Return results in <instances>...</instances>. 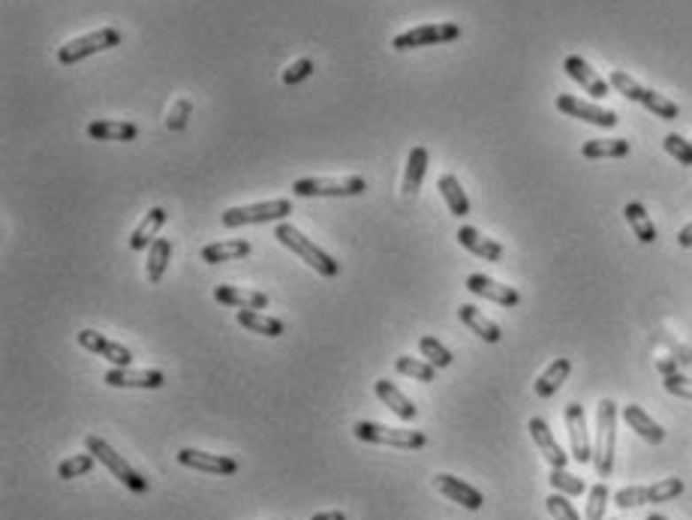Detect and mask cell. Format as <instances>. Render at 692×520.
Returning <instances> with one entry per match:
<instances>
[{"instance_id": "6da1fadb", "label": "cell", "mask_w": 692, "mask_h": 520, "mask_svg": "<svg viewBox=\"0 0 692 520\" xmlns=\"http://www.w3.org/2000/svg\"><path fill=\"white\" fill-rule=\"evenodd\" d=\"M614 448H618V403L605 397L596 409V448H593V466H596L599 478L611 476Z\"/></svg>"}, {"instance_id": "7a4b0ae2", "label": "cell", "mask_w": 692, "mask_h": 520, "mask_svg": "<svg viewBox=\"0 0 692 520\" xmlns=\"http://www.w3.org/2000/svg\"><path fill=\"white\" fill-rule=\"evenodd\" d=\"M292 213V202L289 198H268V202H256V205H238V208H226L220 223L226 229H238V226H260V223H284Z\"/></svg>"}, {"instance_id": "3957f363", "label": "cell", "mask_w": 692, "mask_h": 520, "mask_svg": "<svg viewBox=\"0 0 692 520\" xmlns=\"http://www.w3.org/2000/svg\"><path fill=\"white\" fill-rule=\"evenodd\" d=\"M275 238L284 244V247L292 250L295 256H301L304 262L314 268V271L323 274V277H338V274H340V262H334V259L325 253V250H319L314 241L304 238V235L292 223H277Z\"/></svg>"}, {"instance_id": "277c9868", "label": "cell", "mask_w": 692, "mask_h": 520, "mask_svg": "<svg viewBox=\"0 0 692 520\" xmlns=\"http://www.w3.org/2000/svg\"><path fill=\"white\" fill-rule=\"evenodd\" d=\"M608 85H611L614 90H618V94H623L626 99H633V103H641L644 109L653 112L657 118H663V120H674L680 114L678 103H672V99L663 97V94H657V90L638 85L633 75H626L623 70H614L611 79H608Z\"/></svg>"}, {"instance_id": "5b68a950", "label": "cell", "mask_w": 692, "mask_h": 520, "mask_svg": "<svg viewBox=\"0 0 692 520\" xmlns=\"http://www.w3.org/2000/svg\"><path fill=\"white\" fill-rule=\"evenodd\" d=\"M85 446H88L90 454H94L97 461H100V463L105 466V470H109L112 476H115V478L121 481V485L130 487L133 493H148V478H142L139 472H136L133 466L127 463L124 457H121L118 451L109 446V442L100 439V436H97V433H90L88 439H85Z\"/></svg>"}, {"instance_id": "8992f818", "label": "cell", "mask_w": 692, "mask_h": 520, "mask_svg": "<svg viewBox=\"0 0 692 520\" xmlns=\"http://www.w3.org/2000/svg\"><path fill=\"white\" fill-rule=\"evenodd\" d=\"M355 439L370 442V446H392V448H424L428 446V436L422 431H404V427H385L377 422H359L353 427Z\"/></svg>"}, {"instance_id": "52a82bcc", "label": "cell", "mask_w": 692, "mask_h": 520, "mask_svg": "<svg viewBox=\"0 0 692 520\" xmlns=\"http://www.w3.org/2000/svg\"><path fill=\"white\" fill-rule=\"evenodd\" d=\"M368 190V181L359 175L349 178H301L292 183V196L299 198H344V196H362Z\"/></svg>"}, {"instance_id": "ba28073f", "label": "cell", "mask_w": 692, "mask_h": 520, "mask_svg": "<svg viewBox=\"0 0 692 520\" xmlns=\"http://www.w3.org/2000/svg\"><path fill=\"white\" fill-rule=\"evenodd\" d=\"M121 30L118 27H100V30H94V34H85V36H79V40H70L66 45H60L58 49V60L64 66H73V64H79V60H85V58H90V55H100V51H105V49H115V45H121Z\"/></svg>"}, {"instance_id": "9c48e42d", "label": "cell", "mask_w": 692, "mask_h": 520, "mask_svg": "<svg viewBox=\"0 0 692 520\" xmlns=\"http://www.w3.org/2000/svg\"><path fill=\"white\" fill-rule=\"evenodd\" d=\"M683 493V478H663L657 485H641V487H623L614 493V506L618 508H638L650 506V502H672Z\"/></svg>"}, {"instance_id": "30bf717a", "label": "cell", "mask_w": 692, "mask_h": 520, "mask_svg": "<svg viewBox=\"0 0 692 520\" xmlns=\"http://www.w3.org/2000/svg\"><path fill=\"white\" fill-rule=\"evenodd\" d=\"M458 36H461V27L455 21H433V25H422L407 30V34H398L392 40V49L409 51V49H422V45H443L458 40Z\"/></svg>"}, {"instance_id": "8fae6325", "label": "cell", "mask_w": 692, "mask_h": 520, "mask_svg": "<svg viewBox=\"0 0 692 520\" xmlns=\"http://www.w3.org/2000/svg\"><path fill=\"white\" fill-rule=\"evenodd\" d=\"M557 109L569 118H578V120H587L593 127H603V129H611L618 127V112L611 109H603V105H593V103H584L572 94H557Z\"/></svg>"}, {"instance_id": "7c38bea8", "label": "cell", "mask_w": 692, "mask_h": 520, "mask_svg": "<svg viewBox=\"0 0 692 520\" xmlns=\"http://www.w3.org/2000/svg\"><path fill=\"white\" fill-rule=\"evenodd\" d=\"M75 340H79L82 349L94 352V355L105 358V361H112L115 367H130L133 364V352L124 346V343H115L109 338H103V334L90 331V328H85V331L75 334Z\"/></svg>"}, {"instance_id": "4fadbf2b", "label": "cell", "mask_w": 692, "mask_h": 520, "mask_svg": "<svg viewBox=\"0 0 692 520\" xmlns=\"http://www.w3.org/2000/svg\"><path fill=\"white\" fill-rule=\"evenodd\" d=\"M566 427H569V442H572V461L590 463L593 446H590V433H587V415H584L581 403H569L566 407Z\"/></svg>"}, {"instance_id": "5bb4252c", "label": "cell", "mask_w": 692, "mask_h": 520, "mask_svg": "<svg viewBox=\"0 0 692 520\" xmlns=\"http://www.w3.org/2000/svg\"><path fill=\"white\" fill-rule=\"evenodd\" d=\"M178 463L190 466L196 472H208V476H235L238 472V461H232V457L208 454V451H196V448H181Z\"/></svg>"}, {"instance_id": "9a60e30c", "label": "cell", "mask_w": 692, "mask_h": 520, "mask_svg": "<svg viewBox=\"0 0 692 520\" xmlns=\"http://www.w3.org/2000/svg\"><path fill=\"white\" fill-rule=\"evenodd\" d=\"M563 70H566L569 79L578 81V85L587 90L590 97L605 99L608 94H611V85H608L603 75H596V70H593V66L581 55H569L566 60H563Z\"/></svg>"}, {"instance_id": "2e32d148", "label": "cell", "mask_w": 692, "mask_h": 520, "mask_svg": "<svg viewBox=\"0 0 692 520\" xmlns=\"http://www.w3.org/2000/svg\"><path fill=\"white\" fill-rule=\"evenodd\" d=\"M103 382L112 388H159L166 376L159 370H148V367H142V370H136V367H112V370H105Z\"/></svg>"}, {"instance_id": "e0dca14e", "label": "cell", "mask_w": 692, "mask_h": 520, "mask_svg": "<svg viewBox=\"0 0 692 520\" xmlns=\"http://www.w3.org/2000/svg\"><path fill=\"white\" fill-rule=\"evenodd\" d=\"M527 427H530V436H533V442H536L539 454H542L545 461L551 463V470H566L569 454L560 448V442L554 439V433H551L548 422H545V418H530V424H527Z\"/></svg>"}, {"instance_id": "ac0fdd59", "label": "cell", "mask_w": 692, "mask_h": 520, "mask_svg": "<svg viewBox=\"0 0 692 520\" xmlns=\"http://www.w3.org/2000/svg\"><path fill=\"white\" fill-rule=\"evenodd\" d=\"M433 487H437V491L443 496H448L452 502H458V506L470 508V511H478V508H482V502H485V496L478 493L473 485H467V481L448 476V472H439V476L433 478Z\"/></svg>"}, {"instance_id": "d6986e66", "label": "cell", "mask_w": 692, "mask_h": 520, "mask_svg": "<svg viewBox=\"0 0 692 520\" xmlns=\"http://www.w3.org/2000/svg\"><path fill=\"white\" fill-rule=\"evenodd\" d=\"M467 289L478 298H488V301H497L500 307H515V304L521 301L518 289L512 286H503V283L485 277V274H470L467 277Z\"/></svg>"}, {"instance_id": "ffe728a7", "label": "cell", "mask_w": 692, "mask_h": 520, "mask_svg": "<svg viewBox=\"0 0 692 520\" xmlns=\"http://www.w3.org/2000/svg\"><path fill=\"white\" fill-rule=\"evenodd\" d=\"M458 244L463 250H470L473 256L485 259V262H500V259H503V244L494 238H485V235L473 226L458 229Z\"/></svg>"}, {"instance_id": "44dd1931", "label": "cell", "mask_w": 692, "mask_h": 520, "mask_svg": "<svg viewBox=\"0 0 692 520\" xmlns=\"http://www.w3.org/2000/svg\"><path fill=\"white\" fill-rule=\"evenodd\" d=\"M214 301L226 304V307H238V310H265L268 307V295L256 292V289H241V286H217Z\"/></svg>"}, {"instance_id": "7402d4cb", "label": "cell", "mask_w": 692, "mask_h": 520, "mask_svg": "<svg viewBox=\"0 0 692 520\" xmlns=\"http://www.w3.org/2000/svg\"><path fill=\"white\" fill-rule=\"evenodd\" d=\"M374 392H377V397L379 400L389 407L394 415L400 418V422H416V415H418V409H416V403L409 400V397L400 392L394 382H389V379H377L374 382Z\"/></svg>"}, {"instance_id": "603a6c76", "label": "cell", "mask_w": 692, "mask_h": 520, "mask_svg": "<svg viewBox=\"0 0 692 520\" xmlns=\"http://www.w3.org/2000/svg\"><path fill=\"white\" fill-rule=\"evenodd\" d=\"M623 422L633 427V431L641 436L644 442H650V446H663V442H665V431H663V427L653 422V418H650L641 407H635V403L623 407Z\"/></svg>"}, {"instance_id": "cb8c5ba5", "label": "cell", "mask_w": 692, "mask_h": 520, "mask_svg": "<svg viewBox=\"0 0 692 520\" xmlns=\"http://www.w3.org/2000/svg\"><path fill=\"white\" fill-rule=\"evenodd\" d=\"M166 220H169L166 208H151V211L142 217V223L133 229V235H130V250H136V253L148 250V244L157 241V232L166 226Z\"/></svg>"}, {"instance_id": "d4e9b609", "label": "cell", "mask_w": 692, "mask_h": 520, "mask_svg": "<svg viewBox=\"0 0 692 520\" xmlns=\"http://www.w3.org/2000/svg\"><path fill=\"white\" fill-rule=\"evenodd\" d=\"M458 319H461V322L467 325L473 334H478V338H482L485 343H500V338H503V334H500V325L491 322V319L485 316V313L478 310V307H473V304H461V307H458Z\"/></svg>"}, {"instance_id": "484cf974", "label": "cell", "mask_w": 692, "mask_h": 520, "mask_svg": "<svg viewBox=\"0 0 692 520\" xmlns=\"http://www.w3.org/2000/svg\"><path fill=\"white\" fill-rule=\"evenodd\" d=\"M88 136L97 142H133L139 136V127L127 120H90Z\"/></svg>"}, {"instance_id": "4316f807", "label": "cell", "mask_w": 692, "mask_h": 520, "mask_svg": "<svg viewBox=\"0 0 692 520\" xmlns=\"http://www.w3.org/2000/svg\"><path fill=\"white\" fill-rule=\"evenodd\" d=\"M569 373H572V361H569V358H557V361H551L548 370H545L542 376L536 379V385H533L536 397H542V400L554 397L560 392L563 382L569 379Z\"/></svg>"}, {"instance_id": "83f0119b", "label": "cell", "mask_w": 692, "mask_h": 520, "mask_svg": "<svg viewBox=\"0 0 692 520\" xmlns=\"http://www.w3.org/2000/svg\"><path fill=\"white\" fill-rule=\"evenodd\" d=\"M250 256V241L235 238V241H217V244H205L202 247V262L220 265V262H235V259Z\"/></svg>"}, {"instance_id": "f1b7e54d", "label": "cell", "mask_w": 692, "mask_h": 520, "mask_svg": "<svg viewBox=\"0 0 692 520\" xmlns=\"http://www.w3.org/2000/svg\"><path fill=\"white\" fill-rule=\"evenodd\" d=\"M169 262H172V241H169V238H157V241L148 247V265H144L148 283H159V280H163Z\"/></svg>"}, {"instance_id": "f546056e", "label": "cell", "mask_w": 692, "mask_h": 520, "mask_svg": "<svg viewBox=\"0 0 692 520\" xmlns=\"http://www.w3.org/2000/svg\"><path fill=\"white\" fill-rule=\"evenodd\" d=\"M428 148H422V144H416L413 151H409L407 157V175H404V193L407 196H416L418 187H422L424 181V172H428Z\"/></svg>"}, {"instance_id": "4dcf8cb0", "label": "cell", "mask_w": 692, "mask_h": 520, "mask_svg": "<svg viewBox=\"0 0 692 520\" xmlns=\"http://www.w3.org/2000/svg\"><path fill=\"white\" fill-rule=\"evenodd\" d=\"M437 190L443 193L448 211H452L455 217H467V213H470V198H467V193H463L461 181L455 178V175H443V178L437 181Z\"/></svg>"}, {"instance_id": "1f68e13d", "label": "cell", "mask_w": 692, "mask_h": 520, "mask_svg": "<svg viewBox=\"0 0 692 520\" xmlns=\"http://www.w3.org/2000/svg\"><path fill=\"white\" fill-rule=\"evenodd\" d=\"M623 217H626V223L633 226L635 238L641 244L657 241V226H653V220L648 217V211H644L641 202H629L626 208H623Z\"/></svg>"}, {"instance_id": "d6a6232c", "label": "cell", "mask_w": 692, "mask_h": 520, "mask_svg": "<svg viewBox=\"0 0 692 520\" xmlns=\"http://www.w3.org/2000/svg\"><path fill=\"white\" fill-rule=\"evenodd\" d=\"M581 154L587 159H620L629 154V139H590Z\"/></svg>"}, {"instance_id": "836d02e7", "label": "cell", "mask_w": 692, "mask_h": 520, "mask_svg": "<svg viewBox=\"0 0 692 520\" xmlns=\"http://www.w3.org/2000/svg\"><path fill=\"white\" fill-rule=\"evenodd\" d=\"M238 325H245L253 334H265V338H280L286 331V325L280 319L262 316L260 310H238Z\"/></svg>"}, {"instance_id": "e575fe53", "label": "cell", "mask_w": 692, "mask_h": 520, "mask_svg": "<svg viewBox=\"0 0 692 520\" xmlns=\"http://www.w3.org/2000/svg\"><path fill=\"white\" fill-rule=\"evenodd\" d=\"M394 370H398L400 376H409V379H418V382L437 379V367L428 364V361H418V358H409V355L394 358Z\"/></svg>"}, {"instance_id": "d590c367", "label": "cell", "mask_w": 692, "mask_h": 520, "mask_svg": "<svg viewBox=\"0 0 692 520\" xmlns=\"http://www.w3.org/2000/svg\"><path fill=\"white\" fill-rule=\"evenodd\" d=\"M418 352H422V355H424V361H428V364H433V367H437V370H443V367H448V364L455 361V355H452V352H448V349L443 346V343L437 340V338H431V334H428V338H422V340H418Z\"/></svg>"}, {"instance_id": "8d00e7d4", "label": "cell", "mask_w": 692, "mask_h": 520, "mask_svg": "<svg viewBox=\"0 0 692 520\" xmlns=\"http://www.w3.org/2000/svg\"><path fill=\"white\" fill-rule=\"evenodd\" d=\"M548 481H551L554 491L563 493V496H581V493H587V485H584V478H578V476H572V472H566V470H551Z\"/></svg>"}, {"instance_id": "74e56055", "label": "cell", "mask_w": 692, "mask_h": 520, "mask_svg": "<svg viewBox=\"0 0 692 520\" xmlns=\"http://www.w3.org/2000/svg\"><path fill=\"white\" fill-rule=\"evenodd\" d=\"M94 461L97 457L90 454H73V457H66V461H60V466H58V478H64V481H70V478H79V476H88L90 470H94Z\"/></svg>"}, {"instance_id": "f35d334b", "label": "cell", "mask_w": 692, "mask_h": 520, "mask_svg": "<svg viewBox=\"0 0 692 520\" xmlns=\"http://www.w3.org/2000/svg\"><path fill=\"white\" fill-rule=\"evenodd\" d=\"M608 500H611V493H608V485L605 481H599V485H593L587 491V508H584V520H605V506Z\"/></svg>"}, {"instance_id": "ab89813d", "label": "cell", "mask_w": 692, "mask_h": 520, "mask_svg": "<svg viewBox=\"0 0 692 520\" xmlns=\"http://www.w3.org/2000/svg\"><path fill=\"white\" fill-rule=\"evenodd\" d=\"M545 508H548V515L554 520H581V515H578L575 506L569 502V496H563L557 491H554L548 500H545Z\"/></svg>"}, {"instance_id": "60d3db41", "label": "cell", "mask_w": 692, "mask_h": 520, "mask_svg": "<svg viewBox=\"0 0 692 520\" xmlns=\"http://www.w3.org/2000/svg\"><path fill=\"white\" fill-rule=\"evenodd\" d=\"M663 148H665L674 159H678L680 166H692V142H687L683 136L668 133L665 139H663Z\"/></svg>"}, {"instance_id": "b9f144b4", "label": "cell", "mask_w": 692, "mask_h": 520, "mask_svg": "<svg viewBox=\"0 0 692 520\" xmlns=\"http://www.w3.org/2000/svg\"><path fill=\"white\" fill-rule=\"evenodd\" d=\"M314 60L310 58H299L295 64H289L286 70H284V85H301L304 79H310L314 75Z\"/></svg>"}, {"instance_id": "7bdbcfd3", "label": "cell", "mask_w": 692, "mask_h": 520, "mask_svg": "<svg viewBox=\"0 0 692 520\" xmlns=\"http://www.w3.org/2000/svg\"><path fill=\"white\" fill-rule=\"evenodd\" d=\"M190 112H193V103H190L187 97H184V99H178V103H175L172 109H169V118H166V127H169V129H184V127H187Z\"/></svg>"}, {"instance_id": "ee69618b", "label": "cell", "mask_w": 692, "mask_h": 520, "mask_svg": "<svg viewBox=\"0 0 692 520\" xmlns=\"http://www.w3.org/2000/svg\"><path fill=\"white\" fill-rule=\"evenodd\" d=\"M663 385H665V392H668V394L683 397V400H692V379L678 376V373H668Z\"/></svg>"}, {"instance_id": "f6af8a7d", "label": "cell", "mask_w": 692, "mask_h": 520, "mask_svg": "<svg viewBox=\"0 0 692 520\" xmlns=\"http://www.w3.org/2000/svg\"><path fill=\"white\" fill-rule=\"evenodd\" d=\"M678 244H680V247H692V223H687L678 232Z\"/></svg>"}, {"instance_id": "bcb514c9", "label": "cell", "mask_w": 692, "mask_h": 520, "mask_svg": "<svg viewBox=\"0 0 692 520\" xmlns=\"http://www.w3.org/2000/svg\"><path fill=\"white\" fill-rule=\"evenodd\" d=\"M310 520H346L344 511H323V515H314Z\"/></svg>"}, {"instance_id": "7dc6e473", "label": "cell", "mask_w": 692, "mask_h": 520, "mask_svg": "<svg viewBox=\"0 0 692 520\" xmlns=\"http://www.w3.org/2000/svg\"><path fill=\"white\" fill-rule=\"evenodd\" d=\"M648 520H668V517H663V515H657V511H653V515H648Z\"/></svg>"}, {"instance_id": "c3c4849f", "label": "cell", "mask_w": 692, "mask_h": 520, "mask_svg": "<svg viewBox=\"0 0 692 520\" xmlns=\"http://www.w3.org/2000/svg\"><path fill=\"white\" fill-rule=\"evenodd\" d=\"M611 520H618V517H611Z\"/></svg>"}]
</instances>
